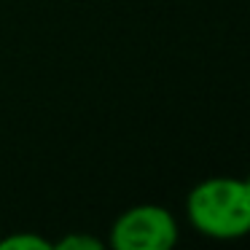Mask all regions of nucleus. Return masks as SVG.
<instances>
[{"mask_svg": "<svg viewBox=\"0 0 250 250\" xmlns=\"http://www.w3.org/2000/svg\"><path fill=\"white\" fill-rule=\"evenodd\" d=\"M188 221L212 239H237L250 231V180H202L186 202Z\"/></svg>", "mask_w": 250, "mask_h": 250, "instance_id": "obj_1", "label": "nucleus"}, {"mask_svg": "<svg viewBox=\"0 0 250 250\" xmlns=\"http://www.w3.org/2000/svg\"><path fill=\"white\" fill-rule=\"evenodd\" d=\"M110 242L116 250H167L178 242V226L164 207L140 205L113 223Z\"/></svg>", "mask_w": 250, "mask_h": 250, "instance_id": "obj_2", "label": "nucleus"}, {"mask_svg": "<svg viewBox=\"0 0 250 250\" xmlns=\"http://www.w3.org/2000/svg\"><path fill=\"white\" fill-rule=\"evenodd\" d=\"M0 250H51V242L35 234H14L0 242Z\"/></svg>", "mask_w": 250, "mask_h": 250, "instance_id": "obj_3", "label": "nucleus"}, {"mask_svg": "<svg viewBox=\"0 0 250 250\" xmlns=\"http://www.w3.org/2000/svg\"><path fill=\"white\" fill-rule=\"evenodd\" d=\"M51 248H57V250H103V242L89 237V234H70V237H65L62 242L51 245Z\"/></svg>", "mask_w": 250, "mask_h": 250, "instance_id": "obj_4", "label": "nucleus"}]
</instances>
